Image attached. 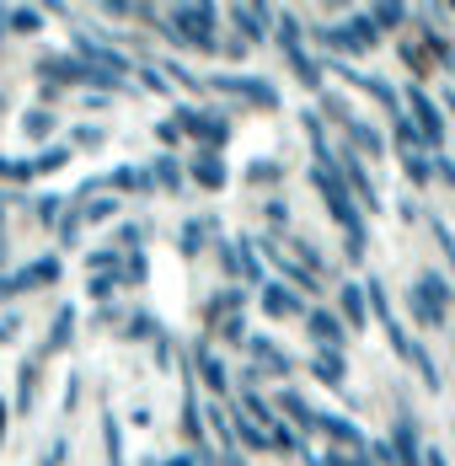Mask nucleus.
I'll return each instance as SVG.
<instances>
[{"instance_id": "1", "label": "nucleus", "mask_w": 455, "mask_h": 466, "mask_svg": "<svg viewBox=\"0 0 455 466\" xmlns=\"http://www.w3.org/2000/svg\"><path fill=\"white\" fill-rule=\"evenodd\" d=\"M172 27H182V44H209V11L204 5H182L177 16H172Z\"/></svg>"}, {"instance_id": "2", "label": "nucleus", "mask_w": 455, "mask_h": 466, "mask_svg": "<svg viewBox=\"0 0 455 466\" xmlns=\"http://www.w3.org/2000/svg\"><path fill=\"white\" fill-rule=\"evenodd\" d=\"M215 86H220V92H236V96H252V102H268V107H273V86H263V81H241V76H215Z\"/></svg>"}, {"instance_id": "3", "label": "nucleus", "mask_w": 455, "mask_h": 466, "mask_svg": "<svg viewBox=\"0 0 455 466\" xmlns=\"http://www.w3.org/2000/svg\"><path fill=\"white\" fill-rule=\"evenodd\" d=\"M236 22L247 27V38H263V27H268V11H258V5H236Z\"/></svg>"}, {"instance_id": "4", "label": "nucleus", "mask_w": 455, "mask_h": 466, "mask_svg": "<svg viewBox=\"0 0 455 466\" xmlns=\"http://www.w3.org/2000/svg\"><path fill=\"white\" fill-rule=\"evenodd\" d=\"M412 107H418V118H423V135H429V140H440V129H445V124H440V113H434V102H429V96H418V92H412Z\"/></svg>"}, {"instance_id": "5", "label": "nucleus", "mask_w": 455, "mask_h": 466, "mask_svg": "<svg viewBox=\"0 0 455 466\" xmlns=\"http://www.w3.org/2000/svg\"><path fill=\"white\" fill-rule=\"evenodd\" d=\"M193 177H198L204 187H220V183H226V167H220L215 156H198V167H193Z\"/></svg>"}, {"instance_id": "6", "label": "nucleus", "mask_w": 455, "mask_h": 466, "mask_svg": "<svg viewBox=\"0 0 455 466\" xmlns=\"http://www.w3.org/2000/svg\"><path fill=\"white\" fill-rule=\"evenodd\" d=\"M263 306H268L273 317H289V311H295V295H284V284H268V289H263Z\"/></svg>"}, {"instance_id": "7", "label": "nucleus", "mask_w": 455, "mask_h": 466, "mask_svg": "<svg viewBox=\"0 0 455 466\" xmlns=\"http://www.w3.org/2000/svg\"><path fill=\"white\" fill-rule=\"evenodd\" d=\"M311 332H317L321 343H338V338H343V327L332 322V317H327V311H317V317H311Z\"/></svg>"}, {"instance_id": "8", "label": "nucleus", "mask_w": 455, "mask_h": 466, "mask_svg": "<svg viewBox=\"0 0 455 466\" xmlns=\"http://www.w3.org/2000/svg\"><path fill=\"white\" fill-rule=\"evenodd\" d=\"M317 370H321V380H327V386H338V380H343V360H338V354H321Z\"/></svg>"}, {"instance_id": "9", "label": "nucleus", "mask_w": 455, "mask_h": 466, "mask_svg": "<svg viewBox=\"0 0 455 466\" xmlns=\"http://www.w3.org/2000/svg\"><path fill=\"white\" fill-rule=\"evenodd\" d=\"M343 311H349V322H364V295L354 289V284L343 289Z\"/></svg>"}, {"instance_id": "10", "label": "nucleus", "mask_w": 455, "mask_h": 466, "mask_svg": "<svg viewBox=\"0 0 455 466\" xmlns=\"http://www.w3.org/2000/svg\"><path fill=\"white\" fill-rule=\"evenodd\" d=\"M204 380H209V386H226V365H220L215 354H204Z\"/></svg>"}, {"instance_id": "11", "label": "nucleus", "mask_w": 455, "mask_h": 466, "mask_svg": "<svg viewBox=\"0 0 455 466\" xmlns=\"http://www.w3.org/2000/svg\"><path fill=\"white\" fill-rule=\"evenodd\" d=\"M48 129H54L48 113H27V135H48Z\"/></svg>"}, {"instance_id": "12", "label": "nucleus", "mask_w": 455, "mask_h": 466, "mask_svg": "<svg viewBox=\"0 0 455 466\" xmlns=\"http://www.w3.org/2000/svg\"><path fill=\"white\" fill-rule=\"evenodd\" d=\"M321 429H332V434H338V440H349V445L359 440V434H354V423H338V419H327V423H321Z\"/></svg>"}, {"instance_id": "13", "label": "nucleus", "mask_w": 455, "mask_h": 466, "mask_svg": "<svg viewBox=\"0 0 455 466\" xmlns=\"http://www.w3.org/2000/svg\"><path fill=\"white\" fill-rule=\"evenodd\" d=\"M375 22H386V27H397V22H402V11H397V5H380V11H375Z\"/></svg>"}, {"instance_id": "14", "label": "nucleus", "mask_w": 455, "mask_h": 466, "mask_svg": "<svg viewBox=\"0 0 455 466\" xmlns=\"http://www.w3.org/2000/svg\"><path fill=\"white\" fill-rule=\"evenodd\" d=\"M11 27H22V33H27V27H38V16H33V11H11Z\"/></svg>"}, {"instance_id": "15", "label": "nucleus", "mask_w": 455, "mask_h": 466, "mask_svg": "<svg viewBox=\"0 0 455 466\" xmlns=\"http://www.w3.org/2000/svg\"><path fill=\"white\" fill-rule=\"evenodd\" d=\"M440 177H445V183L455 187V167H450V161H445V156H440Z\"/></svg>"}, {"instance_id": "16", "label": "nucleus", "mask_w": 455, "mask_h": 466, "mask_svg": "<svg viewBox=\"0 0 455 466\" xmlns=\"http://www.w3.org/2000/svg\"><path fill=\"white\" fill-rule=\"evenodd\" d=\"M172 466H187V456H182V461H172Z\"/></svg>"}]
</instances>
